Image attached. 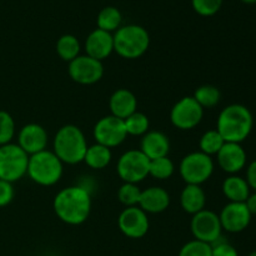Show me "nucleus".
Wrapping results in <instances>:
<instances>
[{
	"mask_svg": "<svg viewBox=\"0 0 256 256\" xmlns=\"http://www.w3.org/2000/svg\"><path fill=\"white\" fill-rule=\"evenodd\" d=\"M52 208L62 222L80 225L86 222L92 212V196L85 188L68 186L55 195Z\"/></svg>",
	"mask_w": 256,
	"mask_h": 256,
	"instance_id": "obj_1",
	"label": "nucleus"
},
{
	"mask_svg": "<svg viewBox=\"0 0 256 256\" xmlns=\"http://www.w3.org/2000/svg\"><path fill=\"white\" fill-rule=\"evenodd\" d=\"M254 118L245 105L232 104L220 112L216 122V130L225 142L242 144L252 132Z\"/></svg>",
	"mask_w": 256,
	"mask_h": 256,
	"instance_id": "obj_2",
	"label": "nucleus"
},
{
	"mask_svg": "<svg viewBox=\"0 0 256 256\" xmlns=\"http://www.w3.org/2000/svg\"><path fill=\"white\" fill-rule=\"evenodd\" d=\"M52 148L54 154L62 160V164H79L84 162L88 149L86 138L76 125H64L55 134Z\"/></svg>",
	"mask_w": 256,
	"mask_h": 256,
	"instance_id": "obj_3",
	"label": "nucleus"
},
{
	"mask_svg": "<svg viewBox=\"0 0 256 256\" xmlns=\"http://www.w3.org/2000/svg\"><path fill=\"white\" fill-rule=\"evenodd\" d=\"M112 36L114 52L124 59H138L149 49L150 35L142 25H122L112 34Z\"/></svg>",
	"mask_w": 256,
	"mask_h": 256,
	"instance_id": "obj_4",
	"label": "nucleus"
},
{
	"mask_svg": "<svg viewBox=\"0 0 256 256\" xmlns=\"http://www.w3.org/2000/svg\"><path fill=\"white\" fill-rule=\"evenodd\" d=\"M62 162L54 152L42 150L29 156L28 172L30 179L42 186H52L62 176Z\"/></svg>",
	"mask_w": 256,
	"mask_h": 256,
	"instance_id": "obj_5",
	"label": "nucleus"
},
{
	"mask_svg": "<svg viewBox=\"0 0 256 256\" xmlns=\"http://www.w3.org/2000/svg\"><path fill=\"white\" fill-rule=\"evenodd\" d=\"M29 155L18 144L0 146V180L15 182L26 175Z\"/></svg>",
	"mask_w": 256,
	"mask_h": 256,
	"instance_id": "obj_6",
	"label": "nucleus"
},
{
	"mask_svg": "<svg viewBox=\"0 0 256 256\" xmlns=\"http://www.w3.org/2000/svg\"><path fill=\"white\" fill-rule=\"evenodd\" d=\"M179 172L186 185H202L214 172V162L204 152H192L182 158Z\"/></svg>",
	"mask_w": 256,
	"mask_h": 256,
	"instance_id": "obj_7",
	"label": "nucleus"
},
{
	"mask_svg": "<svg viewBox=\"0 0 256 256\" xmlns=\"http://www.w3.org/2000/svg\"><path fill=\"white\" fill-rule=\"evenodd\" d=\"M150 159L138 149L128 150L118 160L116 172L124 182L139 184L149 175Z\"/></svg>",
	"mask_w": 256,
	"mask_h": 256,
	"instance_id": "obj_8",
	"label": "nucleus"
},
{
	"mask_svg": "<svg viewBox=\"0 0 256 256\" xmlns=\"http://www.w3.org/2000/svg\"><path fill=\"white\" fill-rule=\"evenodd\" d=\"M204 109L192 96H184L175 102L170 112V120L176 129L192 130L202 122Z\"/></svg>",
	"mask_w": 256,
	"mask_h": 256,
	"instance_id": "obj_9",
	"label": "nucleus"
},
{
	"mask_svg": "<svg viewBox=\"0 0 256 256\" xmlns=\"http://www.w3.org/2000/svg\"><path fill=\"white\" fill-rule=\"evenodd\" d=\"M92 135L98 144L104 145L109 149L119 146L128 136L124 120L114 115H108L98 120L92 130Z\"/></svg>",
	"mask_w": 256,
	"mask_h": 256,
	"instance_id": "obj_10",
	"label": "nucleus"
},
{
	"mask_svg": "<svg viewBox=\"0 0 256 256\" xmlns=\"http://www.w3.org/2000/svg\"><path fill=\"white\" fill-rule=\"evenodd\" d=\"M190 229L195 240L208 242L210 245L222 236V228L219 215L212 210L204 209L192 215Z\"/></svg>",
	"mask_w": 256,
	"mask_h": 256,
	"instance_id": "obj_11",
	"label": "nucleus"
},
{
	"mask_svg": "<svg viewBox=\"0 0 256 256\" xmlns=\"http://www.w3.org/2000/svg\"><path fill=\"white\" fill-rule=\"evenodd\" d=\"M70 78L82 85H92L102 80L104 75L102 62L85 55H79L69 62Z\"/></svg>",
	"mask_w": 256,
	"mask_h": 256,
	"instance_id": "obj_12",
	"label": "nucleus"
},
{
	"mask_svg": "<svg viewBox=\"0 0 256 256\" xmlns=\"http://www.w3.org/2000/svg\"><path fill=\"white\" fill-rule=\"evenodd\" d=\"M149 218L139 206L125 208L118 218V226L125 236L140 239L149 232Z\"/></svg>",
	"mask_w": 256,
	"mask_h": 256,
	"instance_id": "obj_13",
	"label": "nucleus"
},
{
	"mask_svg": "<svg viewBox=\"0 0 256 256\" xmlns=\"http://www.w3.org/2000/svg\"><path fill=\"white\" fill-rule=\"evenodd\" d=\"M252 216L245 202H229L219 214L222 230L232 234L244 232L250 225Z\"/></svg>",
	"mask_w": 256,
	"mask_h": 256,
	"instance_id": "obj_14",
	"label": "nucleus"
},
{
	"mask_svg": "<svg viewBox=\"0 0 256 256\" xmlns=\"http://www.w3.org/2000/svg\"><path fill=\"white\" fill-rule=\"evenodd\" d=\"M48 139L49 136L46 130L42 125L32 122L24 125L20 129L18 134V145L30 156L42 150H46Z\"/></svg>",
	"mask_w": 256,
	"mask_h": 256,
	"instance_id": "obj_15",
	"label": "nucleus"
},
{
	"mask_svg": "<svg viewBox=\"0 0 256 256\" xmlns=\"http://www.w3.org/2000/svg\"><path fill=\"white\" fill-rule=\"evenodd\" d=\"M216 156L219 166L230 175L238 174L246 165V152L238 142H225Z\"/></svg>",
	"mask_w": 256,
	"mask_h": 256,
	"instance_id": "obj_16",
	"label": "nucleus"
},
{
	"mask_svg": "<svg viewBox=\"0 0 256 256\" xmlns=\"http://www.w3.org/2000/svg\"><path fill=\"white\" fill-rule=\"evenodd\" d=\"M114 52V36L112 32L95 29L85 40V52L88 56L102 62Z\"/></svg>",
	"mask_w": 256,
	"mask_h": 256,
	"instance_id": "obj_17",
	"label": "nucleus"
},
{
	"mask_svg": "<svg viewBox=\"0 0 256 256\" xmlns=\"http://www.w3.org/2000/svg\"><path fill=\"white\" fill-rule=\"evenodd\" d=\"M170 205V195L160 186H152L142 190V196L138 206L146 214H159L165 212Z\"/></svg>",
	"mask_w": 256,
	"mask_h": 256,
	"instance_id": "obj_18",
	"label": "nucleus"
},
{
	"mask_svg": "<svg viewBox=\"0 0 256 256\" xmlns=\"http://www.w3.org/2000/svg\"><path fill=\"white\" fill-rule=\"evenodd\" d=\"M170 150L169 138L162 132L152 130L142 135L140 142V152H144L150 160L158 159V158L168 156Z\"/></svg>",
	"mask_w": 256,
	"mask_h": 256,
	"instance_id": "obj_19",
	"label": "nucleus"
},
{
	"mask_svg": "<svg viewBox=\"0 0 256 256\" xmlns=\"http://www.w3.org/2000/svg\"><path fill=\"white\" fill-rule=\"evenodd\" d=\"M109 108L112 115L119 118V119L125 120L132 112H136L138 100L130 90L118 89L110 96Z\"/></svg>",
	"mask_w": 256,
	"mask_h": 256,
	"instance_id": "obj_20",
	"label": "nucleus"
},
{
	"mask_svg": "<svg viewBox=\"0 0 256 256\" xmlns=\"http://www.w3.org/2000/svg\"><path fill=\"white\" fill-rule=\"evenodd\" d=\"M180 204L185 212L195 215L205 209L206 195L200 185H186L180 195Z\"/></svg>",
	"mask_w": 256,
	"mask_h": 256,
	"instance_id": "obj_21",
	"label": "nucleus"
},
{
	"mask_svg": "<svg viewBox=\"0 0 256 256\" xmlns=\"http://www.w3.org/2000/svg\"><path fill=\"white\" fill-rule=\"evenodd\" d=\"M222 194L230 202H245L252 192L246 180L238 175H230L222 182Z\"/></svg>",
	"mask_w": 256,
	"mask_h": 256,
	"instance_id": "obj_22",
	"label": "nucleus"
},
{
	"mask_svg": "<svg viewBox=\"0 0 256 256\" xmlns=\"http://www.w3.org/2000/svg\"><path fill=\"white\" fill-rule=\"evenodd\" d=\"M112 159V149L95 142L94 145L88 146L84 156V162L92 169H104L110 164Z\"/></svg>",
	"mask_w": 256,
	"mask_h": 256,
	"instance_id": "obj_23",
	"label": "nucleus"
},
{
	"mask_svg": "<svg viewBox=\"0 0 256 256\" xmlns=\"http://www.w3.org/2000/svg\"><path fill=\"white\" fill-rule=\"evenodd\" d=\"M122 15L120 10L115 6H105L100 10L96 18L98 29L108 32H115L122 26Z\"/></svg>",
	"mask_w": 256,
	"mask_h": 256,
	"instance_id": "obj_24",
	"label": "nucleus"
},
{
	"mask_svg": "<svg viewBox=\"0 0 256 256\" xmlns=\"http://www.w3.org/2000/svg\"><path fill=\"white\" fill-rule=\"evenodd\" d=\"M56 52L64 62H70L80 54V42L76 36L72 34H64L58 39Z\"/></svg>",
	"mask_w": 256,
	"mask_h": 256,
	"instance_id": "obj_25",
	"label": "nucleus"
},
{
	"mask_svg": "<svg viewBox=\"0 0 256 256\" xmlns=\"http://www.w3.org/2000/svg\"><path fill=\"white\" fill-rule=\"evenodd\" d=\"M198 104L202 108V109H210L219 104L220 98V90L214 85H202L195 90L194 95H192Z\"/></svg>",
	"mask_w": 256,
	"mask_h": 256,
	"instance_id": "obj_26",
	"label": "nucleus"
},
{
	"mask_svg": "<svg viewBox=\"0 0 256 256\" xmlns=\"http://www.w3.org/2000/svg\"><path fill=\"white\" fill-rule=\"evenodd\" d=\"M124 124L126 134L132 136H142L149 132L150 126L149 118L144 112H140L138 110L124 120Z\"/></svg>",
	"mask_w": 256,
	"mask_h": 256,
	"instance_id": "obj_27",
	"label": "nucleus"
},
{
	"mask_svg": "<svg viewBox=\"0 0 256 256\" xmlns=\"http://www.w3.org/2000/svg\"><path fill=\"white\" fill-rule=\"evenodd\" d=\"M224 144L225 140L222 139L220 132L216 129H212L208 130V132H205L202 135L199 142V148L200 152L212 156V155H216Z\"/></svg>",
	"mask_w": 256,
	"mask_h": 256,
	"instance_id": "obj_28",
	"label": "nucleus"
},
{
	"mask_svg": "<svg viewBox=\"0 0 256 256\" xmlns=\"http://www.w3.org/2000/svg\"><path fill=\"white\" fill-rule=\"evenodd\" d=\"M175 172V165L168 156L158 158L150 160L149 175L158 180H165L172 176Z\"/></svg>",
	"mask_w": 256,
	"mask_h": 256,
	"instance_id": "obj_29",
	"label": "nucleus"
},
{
	"mask_svg": "<svg viewBox=\"0 0 256 256\" xmlns=\"http://www.w3.org/2000/svg\"><path fill=\"white\" fill-rule=\"evenodd\" d=\"M140 196H142V189L138 186V184L132 182H124L118 190V199L126 208L138 206Z\"/></svg>",
	"mask_w": 256,
	"mask_h": 256,
	"instance_id": "obj_30",
	"label": "nucleus"
},
{
	"mask_svg": "<svg viewBox=\"0 0 256 256\" xmlns=\"http://www.w3.org/2000/svg\"><path fill=\"white\" fill-rule=\"evenodd\" d=\"M15 136V122L5 110H0V146L12 142Z\"/></svg>",
	"mask_w": 256,
	"mask_h": 256,
	"instance_id": "obj_31",
	"label": "nucleus"
},
{
	"mask_svg": "<svg viewBox=\"0 0 256 256\" xmlns=\"http://www.w3.org/2000/svg\"><path fill=\"white\" fill-rule=\"evenodd\" d=\"M178 256H212V245L194 239L182 245Z\"/></svg>",
	"mask_w": 256,
	"mask_h": 256,
	"instance_id": "obj_32",
	"label": "nucleus"
},
{
	"mask_svg": "<svg viewBox=\"0 0 256 256\" xmlns=\"http://www.w3.org/2000/svg\"><path fill=\"white\" fill-rule=\"evenodd\" d=\"M224 0H192V9L202 16H212L218 14Z\"/></svg>",
	"mask_w": 256,
	"mask_h": 256,
	"instance_id": "obj_33",
	"label": "nucleus"
},
{
	"mask_svg": "<svg viewBox=\"0 0 256 256\" xmlns=\"http://www.w3.org/2000/svg\"><path fill=\"white\" fill-rule=\"evenodd\" d=\"M212 256H239V254H238V250L222 236H220L216 242L212 244Z\"/></svg>",
	"mask_w": 256,
	"mask_h": 256,
	"instance_id": "obj_34",
	"label": "nucleus"
},
{
	"mask_svg": "<svg viewBox=\"0 0 256 256\" xmlns=\"http://www.w3.org/2000/svg\"><path fill=\"white\" fill-rule=\"evenodd\" d=\"M14 186L12 182L0 180V208H4L9 205L14 199Z\"/></svg>",
	"mask_w": 256,
	"mask_h": 256,
	"instance_id": "obj_35",
	"label": "nucleus"
},
{
	"mask_svg": "<svg viewBox=\"0 0 256 256\" xmlns=\"http://www.w3.org/2000/svg\"><path fill=\"white\" fill-rule=\"evenodd\" d=\"M246 182L249 184L250 189L256 192V160L252 162L246 169Z\"/></svg>",
	"mask_w": 256,
	"mask_h": 256,
	"instance_id": "obj_36",
	"label": "nucleus"
},
{
	"mask_svg": "<svg viewBox=\"0 0 256 256\" xmlns=\"http://www.w3.org/2000/svg\"><path fill=\"white\" fill-rule=\"evenodd\" d=\"M245 205H246L248 209H249L250 214L256 215V192H254V194L249 195L248 200L245 202Z\"/></svg>",
	"mask_w": 256,
	"mask_h": 256,
	"instance_id": "obj_37",
	"label": "nucleus"
},
{
	"mask_svg": "<svg viewBox=\"0 0 256 256\" xmlns=\"http://www.w3.org/2000/svg\"><path fill=\"white\" fill-rule=\"evenodd\" d=\"M242 2H245V4H255L256 0H242Z\"/></svg>",
	"mask_w": 256,
	"mask_h": 256,
	"instance_id": "obj_38",
	"label": "nucleus"
},
{
	"mask_svg": "<svg viewBox=\"0 0 256 256\" xmlns=\"http://www.w3.org/2000/svg\"><path fill=\"white\" fill-rule=\"evenodd\" d=\"M248 256H256V252H252Z\"/></svg>",
	"mask_w": 256,
	"mask_h": 256,
	"instance_id": "obj_39",
	"label": "nucleus"
}]
</instances>
